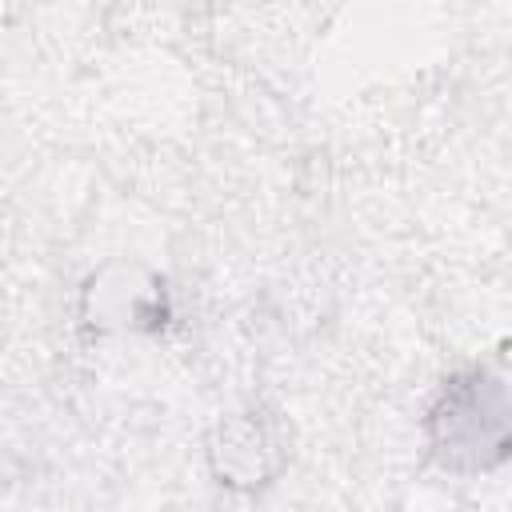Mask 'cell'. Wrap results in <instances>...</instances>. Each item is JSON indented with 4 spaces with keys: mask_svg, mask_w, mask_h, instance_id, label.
<instances>
[{
    "mask_svg": "<svg viewBox=\"0 0 512 512\" xmlns=\"http://www.w3.org/2000/svg\"><path fill=\"white\" fill-rule=\"evenodd\" d=\"M428 452L448 472H492L512 460V396L488 368L448 376L424 416Z\"/></svg>",
    "mask_w": 512,
    "mask_h": 512,
    "instance_id": "cell-1",
    "label": "cell"
}]
</instances>
